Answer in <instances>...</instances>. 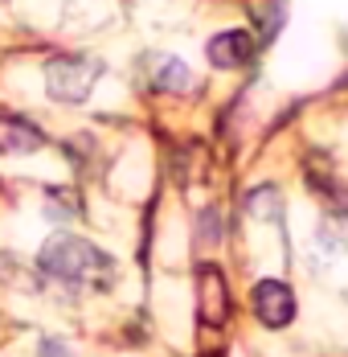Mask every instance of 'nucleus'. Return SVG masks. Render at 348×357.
Here are the masks:
<instances>
[{"mask_svg":"<svg viewBox=\"0 0 348 357\" xmlns=\"http://www.w3.org/2000/svg\"><path fill=\"white\" fill-rule=\"evenodd\" d=\"M258 50L262 45L250 29H221V33H213L205 41V58L213 70H246Z\"/></svg>","mask_w":348,"mask_h":357,"instance_id":"39448f33","label":"nucleus"},{"mask_svg":"<svg viewBox=\"0 0 348 357\" xmlns=\"http://www.w3.org/2000/svg\"><path fill=\"white\" fill-rule=\"evenodd\" d=\"M37 275L54 287H66V291H86V287L111 291L119 280V263H115V255L95 247L90 238L58 230L37 250Z\"/></svg>","mask_w":348,"mask_h":357,"instance_id":"f257e3e1","label":"nucleus"},{"mask_svg":"<svg viewBox=\"0 0 348 357\" xmlns=\"http://www.w3.org/2000/svg\"><path fill=\"white\" fill-rule=\"evenodd\" d=\"M246 222L254 226H283V214H287V202H283V189L278 185H250L242 197Z\"/></svg>","mask_w":348,"mask_h":357,"instance_id":"1a4fd4ad","label":"nucleus"},{"mask_svg":"<svg viewBox=\"0 0 348 357\" xmlns=\"http://www.w3.org/2000/svg\"><path fill=\"white\" fill-rule=\"evenodd\" d=\"M37 357H82L66 337H41L37 341Z\"/></svg>","mask_w":348,"mask_h":357,"instance_id":"ddd939ff","label":"nucleus"},{"mask_svg":"<svg viewBox=\"0 0 348 357\" xmlns=\"http://www.w3.org/2000/svg\"><path fill=\"white\" fill-rule=\"evenodd\" d=\"M41 78H45V95H49L54 103L78 107V103L90 99L95 82L103 78V62L90 58V54H58V58L45 62Z\"/></svg>","mask_w":348,"mask_h":357,"instance_id":"f03ea898","label":"nucleus"},{"mask_svg":"<svg viewBox=\"0 0 348 357\" xmlns=\"http://www.w3.org/2000/svg\"><path fill=\"white\" fill-rule=\"evenodd\" d=\"M308 185H312V193L319 197L324 214L336 218V222H348V181L332 169V160L324 152H315L312 160H308Z\"/></svg>","mask_w":348,"mask_h":357,"instance_id":"20e7f679","label":"nucleus"},{"mask_svg":"<svg viewBox=\"0 0 348 357\" xmlns=\"http://www.w3.org/2000/svg\"><path fill=\"white\" fill-rule=\"evenodd\" d=\"M250 312H254V321L262 324V328H271V333L291 328L295 317H299L295 287L287 284V280H278V275H262L258 284L250 287Z\"/></svg>","mask_w":348,"mask_h":357,"instance_id":"7ed1b4c3","label":"nucleus"},{"mask_svg":"<svg viewBox=\"0 0 348 357\" xmlns=\"http://www.w3.org/2000/svg\"><path fill=\"white\" fill-rule=\"evenodd\" d=\"M250 21H254L250 33L258 37V45H271L278 37V29L287 25V0H262V4H254L250 8Z\"/></svg>","mask_w":348,"mask_h":357,"instance_id":"9b49d317","label":"nucleus"},{"mask_svg":"<svg viewBox=\"0 0 348 357\" xmlns=\"http://www.w3.org/2000/svg\"><path fill=\"white\" fill-rule=\"evenodd\" d=\"M193 234H197V247L201 250H217L226 243V210H221V206H205V210L197 214Z\"/></svg>","mask_w":348,"mask_h":357,"instance_id":"f8f14e48","label":"nucleus"},{"mask_svg":"<svg viewBox=\"0 0 348 357\" xmlns=\"http://www.w3.org/2000/svg\"><path fill=\"white\" fill-rule=\"evenodd\" d=\"M148 86L156 95H193L197 91V74L189 70V62H180L173 54H156L148 62Z\"/></svg>","mask_w":348,"mask_h":357,"instance_id":"0eeeda50","label":"nucleus"},{"mask_svg":"<svg viewBox=\"0 0 348 357\" xmlns=\"http://www.w3.org/2000/svg\"><path fill=\"white\" fill-rule=\"evenodd\" d=\"M45 132L25 115H0V156H33L45 148Z\"/></svg>","mask_w":348,"mask_h":357,"instance_id":"6e6552de","label":"nucleus"},{"mask_svg":"<svg viewBox=\"0 0 348 357\" xmlns=\"http://www.w3.org/2000/svg\"><path fill=\"white\" fill-rule=\"evenodd\" d=\"M197 312L205 324H226V317H230V287H226L221 267H213V263L197 267Z\"/></svg>","mask_w":348,"mask_h":357,"instance_id":"423d86ee","label":"nucleus"},{"mask_svg":"<svg viewBox=\"0 0 348 357\" xmlns=\"http://www.w3.org/2000/svg\"><path fill=\"white\" fill-rule=\"evenodd\" d=\"M41 214L49 226H70L82 218V197L70 189V185H49L45 189V202H41Z\"/></svg>","mask_w":348,"mask_h":357,"instance_id":"9d476101","label":"nucleus"}]
</instances>
